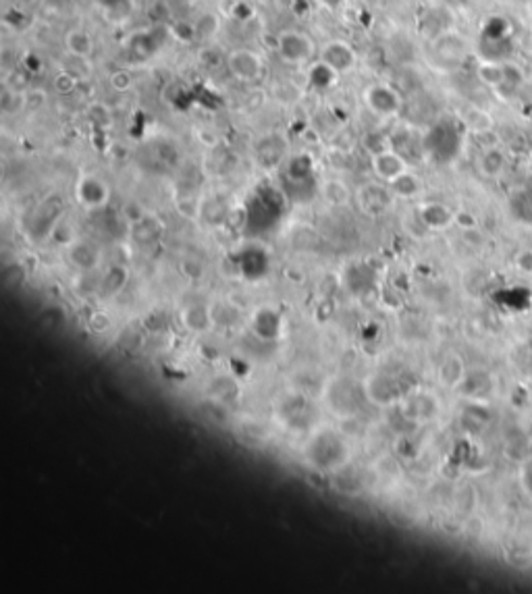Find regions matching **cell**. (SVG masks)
Instances as JSON below:
<instances>
[{"instance_id":"6da1fadb","label":"cell","mask_w":532,"mask_h":594,"mask_svg":"<svg viewBox=\"0 0 532 594\" xmlns=\"http://www.w3.org/2000/svg\"><path fill=\"white\" fill-rule=\"evenodd\" d=\"M304 455L318 472H341L349 461V445L343 434L331 428H322L308 439Z\"/></svg>"},{"instance_id":"7a4b0ae2","label":"cell","mask_w":532,"mask_h":594,"mask_svg":"<svg viewBox=\"0 0 532 594\" xmlns=\"http://www.w3.org/2000/svg\"><path fill=\"white\" fill-rule=\"evenodd\" d=\"M275 50L290 67H304L316 56L314 40L300 29H281L275 38Z\"/></svg>"},{"instance_id":"3957f363","label":"cell","mask_w":532,"mask_h":594,"mask_svg":"<svg viewBox=\"0 0 532 594\" xmlns=\"http://www.w3.org/2000/svg\"><path fill=\"white\" fill-rule=\"evenodd\" d=\"M227 71L240 83H258L265 77V61L252 48H235L225 58Z\"/></svg>"},{"instance_id":"277c9868","label":"cell","mask_w":532,"mask_h":594,"mask_svg":"<svg viewBox=\"0 0 532 594\" xmlns=\"http://www.w3.org/2000/svg\"><path fill=\"white\" fill-rule=\"evenodd\" d=\"M75 200L88 212L102 210L111 200V188L100 175L86 173L75 183Z\"/></svg>"},{"instance_id":"5b68a950","label":"cell","mask_w":532,"mask_h":594,"mask_svg":"<svg viewBox=\"0 0 532 594\" xmlns=\"http://www.w3.org/2000/svg\"><path fill=\"white\" fill-rule=\"evenodd\" d=\"M362 100L366 108L381 119H391L401 111V96L389 83H370L362 92Z\"/></svg>"},{"instance_id":"8992f818","label":"cell","mask_w":532,"mask_h":594,"mask_svg":"<svg viewBox=\"0 0 532 594\" xmlns=\"http://www.w3.org/2000/svg\"><path fill=\"white\" fill-rule=\"evenodd\" d=\"M364 399L370 401L372 405L379 407H391V405L399 404V399L404 397L401 386H397V382L393 381L389 374H370L362 384Z\"/></svg>"},{"instance_id":"52a82bcc","label":"cell","mask_w":532,"mask_h":594,"mask_svg":"<svg viewBox=\"0 0 532 594\" xmlns=\"http://www.w3.org/2000/svg\"><path fill=\"white\" fill-rule=\"evenodd\" d=\"M318 61L333 67L339 75L352 73L358 67V52L347 40H329L318 50Z\"/></svg>"},{"instance_id":"ba28073f","label":"cell","mask_w":532,"mask_h":594,"mask_svg":"<svg viewBox=\"0 0 532 594\" xmlns=\"http://www.w3.org/2000/svg\"><path fill=\"white\" fill-rule=\"evenodd\" d=\"M370 168H372V175L377 177V181H383L389 185L391 181H395L397 177H401L404 173L410 170V163L395 148H387V150L370 156Z\"/></svg>"},{"instance_id":"9c48e42d","label":"cell","mask_w":532,"mask_h":594,"mask_svg":"<svg viewBox=\"0 0 532 594\" xmlns=\"http://www.w3.org/2000/svg\"><path fill=\"white\" fill-rule=\"evenodd\" d=\"M395 195L391 193L387 183L377 181V183H368L362 185L360 190L356 191V202L360 206V210L370 218H377L381 214H385L391 208V200Z\"/></svg>"},{"instance_id":"30bf717a","label":"cell","mask_w":532,"mask_h":594,"mask_svg":"<svg viewBox=\"0 0 532 594\" xmlns=\"http://www.w3.org/2000/svg\"><path fill=\"white\" fill-rule=\"evenodd\" d=\"M67 258H69V264L75 266L79 272H94L100 268L102 252L90 239H75L67 247Z\"/></svg>"},{"instance_id":"8fae6325","label":"cell","mask_w":532,"mask_h":594,"mask_svg":"<svg viewBox=\"0 0 532 594\" xmlns=\"http://www.w3.org/2000/svg\"><path fill=\"white\" fill-rule=\"evenodd\" d=\"M418 220L429 231H445L456 222V212L441 202H426L418 208Z\"/></svg>"},{"instance_id":"7c38bea8","label":"cell","mask_w":532,"mask_h":594,"mask_svg":"<svg viewBox=\"0 0 532 594\" xmlns=\"http://www.w3.org/2000/svg\"><path fill=\"white\" fill-rule=\"evenodd\" d=\"M165 233V222L156 214L145 212L140 220L129 225V237L140 245H150L156 243Z\"/></svg>"},{"instance_id":"4fadbf2b","label":"cell","mask_w":532,"mask_h":594,"mask_svg":"<svg viewBox=\"0 0 532 594\" xmlns=\"http://www.w3.org/2000/svg\"><path fill=\"white\" fill-rule=\"evenodd\" d=\"M179 318H181V324L185 327V331L194 334H206L213 327H215V320H213V312H210V306H200V304H188L183 306L181 312H179Z\"/></svg>"},{"instance_id":"5bb4252c","label":"cell","mask_w":532,"mask_h":594,"mask_svg":"<svg viewBox=\"0 0 532 594\" xmlns=\"http://www.w3.org/2000/svg\"><path fill=\"white\" fill-rule=\"evenodd\" d=\"M283 329V318L272 308L258 309L252 318V331L265 341H275L281 337Z\"/></svg>"},{"instance_id":"9a60e30c","label":"cell","mask_w":532,"mask_h":594,"mask_svg":"<svg viewBox=\"0 0 532 594\" xmlns=\"http://www.w3.org/2000/svg\"><path fill=\"white\" fill-rule=\"evenodd\" d=\"M63 44H65V50L67 54H75V56H86L90 58L94 54V38L88 29L83 27H71L65 38H63Z\"/></svg>"},{"instance_id":"2e32d148","label":"cell","mask_w":532,"mask_h":594,"mask_svg":"<svg viewBox=\"0 0 532 594\" xmlns=\"http://www.w3.org/2000/svg\"><path fill=\"white\" fill-rule=\"evenodd\" d=\"M466 377L464 362L460 356H447L439 366V381L447 389H458Z\"/></svg>"},{"instance_id":"e0dca14e","label":"cell","mask_w":532,"mask_h":594,"mask_svg":"<svg viewBox=\"0 0 532 594\" xmlns=\"http://www.w3.org/2000/svg\"><path fill=\"white\" fill-rule=\"evenodd\" d=\"M127 279H129L127 268H123V266H111L106 272L100 275V279H98V291H100L102 295H106V297L117 295L123 287L127 285Z\"/></svg>"},{"instance_id":"ac0fdd59","label":"cell","mask_w":532,"mask_h":594,"mask_svg":"<svg viewBox=\"0 0 532 594\" xmlns=\"http://www.w3.org/2000/svg\"><path fill=\"white\" fill-rule=\"evenodd\" d=\"M476 77L488 88H501L508 83V65L495 63V61H484L476 67Z\"/></svg>"},{"instance_id":"d6986e66","label":"cell","mask_w":532,"mask_h":594,"mask_svg":"<svg viewBox=\"0 0 532 594\" xmlns=\"http://www.w3.org/2000/svg\"><path fill=\"white\" fill-rule=\"evenodd\" d=\"M320 193H322L324 202H327L329 206H335V208H339V206H347L349 200H352V190H349L347 183L341 181V179H329V181H324L322 188H320Z\"/></svg>"},{"instance_id":"ffe728a7","label":"cell","mask_w":532,"mask_h":594,"mask_svg":"<svg viewBox=\"0 0 532 594\" xmlns=\"http://www.w3.org/2000/svg\"><path fill=\"white\" fill-rule=\"evenodd\" d=\"M389 190L399 200H411V198H416L422 191V181H420L418 175H414L411 170H408L401 177H397L395 181H391Z\"/></svg>"},{"instance_id":"44dd1931","label":"cell","mask_w":532,"mask_h":594,"mask_svg":"<svg viewBox=\"0 0 532 594\" xmlns=\"http://www.w3.org/2000/svg\"><path fill=\"white\" fill-rule=\"evenodd\" d=\"M339 77H341V75H339L333 67H329L327 63H322V61H316V63L310 65V69H308V79H310V83H312L314 88H322V90L335 86Z\"/></svg>"},{"instance_id":"7402d4cb","label":"cell","mask_w":532,"mask_h":594,"mask_svg":"<svg viewBox=\"0 0 532 594\" xmlns=\"http://www.w3.org/2000/svg\"><path fill=\"white\" fill-rule=\"evenodd\" d=\"M479 167L484 177H499L506 168V154L499 148H488L483 152Z\"/></svg>"},{"instance_id":"603a6c76","label":"cell","mask_w":532,"mask_h":594,"mask_svg":"<svg viewBox=\"0 0 532 594\" xmlns=\"http://www.w3.org/2000/svg\"><path fill=\"white\" fill-rule=\"evenodd\" d=\"M63 69L71 73L73 77H77L79 81H88V79L92 77V73H94L90 58H86V56H75V54H67V56H65Z\"/></svg>"},{"instance_id":"cb8c5ba5","label":"cell","mask_w":532,"mask_h":594,"mask_svg":"<svg viewBox=\"0 0 532 594\" xmlns=\"http://www.w3.org/2000/svg\"><path fill=\"white\" fill-rule=\"evenodd\" d=\"M0 108H2L4 115H15V113L25 111V92L4 86L2 96H0Z\"/></svg>"},{"instance_id":"d4e9b609","label":"cell","mask_w":532,"mask_h":594,"mask_svg":"<svg viewBox=\"0 0 532 594\" xmlns=\"http://www.w3.org/2000/svg\"><path fill=\"white\" fill-rule=\"evenodd\" d=\"M77 86H79V79H77V77H73L71 73L65 71V69H61V71L54 75V79H52V88H54V92L61 96L73 94V92L77 90Z\"/></svg>"},{"instance_id":"484cf974","label":"cell","mask_w":532,"mask_h":594,"mask_svg":"<svg viewBox=\"0 0 532 594\" xmlns=\"http://www.w3.org/2000/svg\"><path fill=\"white\" fill-rule=\"evenodd\" d=\"M108 86H111L115 92H119V94L129 92V90L135 86L133 73L127 71V69H117V71H113L108 75Z\"/></svg>"},{"instance_id":"4316f807","label":"cell","mask_w":532,"mask_h":594,"mask_svg":"<svg viewBox=\"0 0 532 594\" xmlns=\"http://www.w3.org/2000/svg\"><path fill=\"white\" fill-rule=\"evenodd\" d=\"M195 27H198L200 38H213V36H217L218 34L220 21H218V17L215 13H204V15L198 19Z\"/></svg>"},{"instance_id":"83f0119b","label":"cell","mask_w":532,"mask_h":594,"mask_svg":"<svg viewBox=\"0 0 532 594\" xmlns=\"http://www.w3.org/2000/svg\"><path fill=\"white\" fill-rule=\"evenodd\" d=\"M48 102V96H46V92L44 90H40V88H29L27 92H25V111H40L44 104Z\"/></svg>"},{"instance_id":"f1b7e54d","label":"cell","mask_w":532,"mask_h":594,"mask_svg":"<svg viewBox=\"0 0 532 594\" xmlns=\"http://www.w3.org/2000/svg\"><path fill=\"white\" fill-rule=\"evenodd\" d=\"M231 17L240 19V21H245L252 17V6L243 0H233V9H231Z\"/></svg>"},{"instance_id":"f546056e","label":"cell","mask_w":532,"mask_h":594,"mask_svg":"<svg viewBox=\"0 0 532 594\" xmlns=\"http://www.w3.org/2000/svg\"><path fill=\"white\" fill-rule=\"evenodd\" d=\"M456 225H460L464 231H474L476 229V216L470 212L456 214Z\"/></svg>"},{"instance_id":"4dcf8cb0","label":"cell","mask_w":532,"mask_h":594,"mask_svg":"<svg viewBox=\"0 0 532 594\" xmlns=\"http://www.w3.org/2000/svg\"><path fill=\"white\" fill-rule=\"evenodd\" d=\"M24 69L29 73L40 71V69H42V61H40V56H38V54H34V52H27V54L24 56Z\"/></svg>"},{"instance_id":"1f68e13d","label":"cell","mask_w":532,"mask_h":594,"mask_svg":"<svg viewBox=\"0 0 532 594\" xmlns=\"http://www.w3.org/2000/svg\"><path fill=\"white\" fill-rule=\"evenodd\" d=\"M518 268L522 270V272H528V275H532V252L528 250V252H522L520 256H518Z\"/></svg>"},{"instance_id":"d6a6232c","label":"cell","mask_w":532,"mask_h":594,"mask_svg":"<svg viewBox=\"0 0 532 594\" xmlns=\"http://www.w3.org/2000/svg\"><path fill=\"white\" fill-rule=\"evenodd\" d=\"M318 2H320L322 6H327V9H337L343 0H318Z\"/></svg>"}]
</instances>
